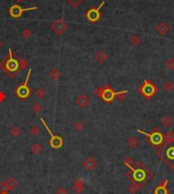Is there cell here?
Returning <instances> with one entry per match:
<instances>
[{
    "mask_svg": "<svg viewBox=\"0 0 174 194\" xmlns=\"http://www.w3.org/2000/svg\"><path fill=\"white\" fill-rule=\"evenodd\" d=\"M165 67L167 69H170V70H174V59L173 58H170L168 59L165 62Z\"/></svg>",
    "mask_w": 174,
    "mask_h": 194,
    "instance_id": "obj_29",
    "label": "cell"
},
{
    "mask_svg": "<svg viewBox=\"0 0 174 194\" xmlns=\"http://www.w3.org/2000/svg\"><path fill=\"white\" fill-rule=\"evenodd\" d=\"M41 122L43 123V125L45 126V128L47 129L48 133L51 135V139H50V145L53 149H59V147H61L62 144H63V141H62V138L60 137V136H57V135H54L51 132V130L49 129V127L47 126V124H46V122L44 121L43 118H41Z\"/></svg>",
    "mask_w": 174,
    "mask_h": 194,
    "instance_id": "obj_4",
    "label": "cell"
},
{
    "mask_svg": "<svg viewBox=\"0 0 174 194\" xmlns=\"http://www.w3.org/2000/svg\"><path fill=\"white\" fill-rule=\"evenodd\" d=\"M168 180H165L163 182V184L159 185L156 187L154 190V194H168V189H167V186H168Z\"/></svg>",
    "mask_w": 174,
    "mask_h": 194,
    "instance_id": "obj_16",
    "label": "cell"
},
{
    "mask_svg": "<svg viewBox=\"0 0 174 194\" xmlns=\"http://www.w3.org/2000/svg\"><path fill=\"white\" fill-rule=\"evenodd\" d=\"M161 124L164 127L169 128L170 126H171V118H170L169 116H164L161 119Z\"/></svg>",
    "mask_w": 174,
    "mask_h": 194,
    "instance_id": "obj_22",
    "label": "cell"
},
{
    "mask_svg": "<svg viewBox=\"0 0 174 194\" xmlns=\"http://www.w3.org/2000/svg\"><path fill=\"white\" fill-rule=\"evenodd\" d=\"M72 191L76 194H80L85 190V182L81 179L77 178L72 183Z\"/></svg>",
    "mask_w": 174,
    "mask_h": 194,
    "instance_id": "obj_11",
    "label": "cell"
},
{
    "mask_svg": "<svg viewBox=\"0 0 174 194\" xmlns=\"http://www.w3.org/2000/svg\"><path fill=\"white\" fill-rule=\"evenodd\" d=\"M53 28H54V31L56 32L57 34L59 35H61L63 32L65 31V28H66V24L63 23L62 20H57V21H55L54 24H53Z\"/></svg>",
    "mask_w": 174,
    "mask_h": 194,
    "instance_id": "obj_15",
    "label": "cell"
},
{
    "mask_svg": "<svg viewBox=\"0 0 174 194\" xmlns=\"http://www.w3.org/2000/svg\"><path fill=\"white\" fill-rule=\"evenodd\" d=\"M32 32L30 31V30H24L23 31V37L24 38H26V39H29V38H31L32 37Z\"/></svg>",
    "mask_w": 174,
    "mask_h": 194,
    "instance_id": "obj_35",
    "label": "cell"
},
{
    "mask_svg": "<svg viewBox=\"0 0 174 194\" xmlns=\"http://www.w3.org/2000/svg\"><path fill=\"white\" fill-rule=\"evenodd\" d=\"M76 104L81 109H85V108H87L90 105V99H89L88 96L86 95H80L79 98L76 99Z\"/></svg>",
    "mask_w": 174,
    "mask_h": 194,
    "instance_id": "obj_13",
    "label": "cell"
},
{
    "mask_svg": "<svg viewBox=\"0 0 174 194\" xmlns=\"http://www.w3.org/2000/svg\"><path fill=\"white\" fill-rule=\"evenodd\" d=\"M2 194H6V193H2Z\"/></svg>",
    "mask_w": 174,
    "mask_h": 194,
    "instance_id": "obj_38",
    "label": "cell"
},
{
    "mask_svg": "<svg viewBox=\"0 0 174 194\" xmlns=\"http://www.w3.org/2000/svg\"><path fill=\"white\" fill-rule=\"evenodd\" d=\"M31 150L34 154H39V153H41L42 152H43V147H42V145L40 144V143L36 142L31 146Z\"/></svg>",
    "mask_w": 174,
    "mask_h": 194,
    "instance_id": "obj_20",
    "label": "cell"
},
{
    "mask_svg": "<svg viewBox=\"0 0 174 194\" xmlns=\"http://www.w3.org/2000/svg\"><path fill=\"white\" fill-rule=\"evenodd\" d=\"M141 42V39L140 38V36L137 35V34H136V35H133V37H131V39H130V43H131V44H133V46H137Z\"/></svg>",
    "mask_w": 174,
    "mask_h": 194,
    "instance_id": "obj_28",
    "label": "cell"
},
{
    "mask_svg": "<svg viewBox=\"0 0 174 194\" xmlns=\"http://www.w3.org/2000/svg\"><path fill=\"white\" fill-rule=\"evenodd\" d=\"M164 140H165V143H171L174 141V133L172 131L167 132L166 135L164 136Z\"/></svg>",
    "mask_w": 174,
    "mask_h": 194,
    "instance_id": "obj_23",
    "label": "cell"
},
{
    "mask_svg": "<svg viewBox=\"0 0 174 194\" xmlns=\"http://www.w3.org/2000/svg\"><path fill=\"white\" fill-rule=\"evenodd\" d=\"M131 172H133V181H137V182H141L146 179V171H144L143 169H137V170H133V167H128Z\"/></svg>",
    "mask_w": 174,
    "mask_h": 194,
    "instance_id": "obj_10",
    "label": "cell"
},
{
    "mask_svg": "<svg viewBox=\"0 0 174 194\" xmlns=\"http://www.w3.org/2000/svg\"><path fill=\"white\" fill-rule=\"evenodd\" d=\"M137 131L140 132L141 134H144L145 136H147L150 143L152 145H154L155 147L160 146L163 143V141H164V135L160 131H153L152 133H147V132H144L143 130H140V129H137Z\"/></svg>",
    "mask_w": 174,
    "mask_h": 194,
    "instance_id": "obj_1",
    "label": "cell"
},
{
    "mask_svg": "<svg viewBox=\"0 0 174 194\" xmlns=\"http://www.w3.org/2000/svg\"><path fill=\"white\" fill-rule=\"evenodd\" d=\"M32 110H33V112H34V113L40 114V113L42 112V111H43V106H42L41 104L36 103V104H34L33 107H32Z\"/></svg>",
    "mask_w": 174,
    "mask_h": 194,
    "instance_id": "obj_27",
    "label": "cell"
},
{
    "mask_svg": "<svg viewBox=\"0 0 174 194\" xmlns=\"http://www.w3.org/2000/svg\"><path fill=\"white\" fill-rule=\"evenodd\" d=\"M97 161H96L95 159H93V157H87L86 160L84 161V163H83V166L87 169L88 171H93L95 170L96 168H97Z\"/></svg>",
    "mask_w": 174,
    "mask_h": 194,
    "instance_id": "obj_12",
    "label": "cell"
},
{
    "mask_svg": "<svg viewBox=\"0 0 174 194\" xmlns=\"http://www.w3.org/2000/svg\"><path fill=\"white\" fill-rule=\"evenodd\" d=\"M121 93L122 92H118V93L113 92V89L110 88L109 85H106L105 88H103V91H102V94H101L100 98L103 101H105L106 103H110V102H112L114 99H116L117 97L121 94Z\"/></svg>",
    "mask_w": 174,
    "mask_h": 194,
    "instance_id": "obj_3",
    "label": "cell"
},
{
    "mask_svg": "<svg viewBox=\"0 0 174 194\" xmlns=\"http://www.w3.org/2000/svg\"><path fill=\"white\" fill-rule=\"evenodd\" d=\"M38 7H30V8H23L20 5H12L9 9V13L12 17H20L23 14L24 11L28 10H36Z\"/></svg>",
    "mask_w": 174,
    "mask_h": 194,
    "instance_id": "obj_7",
    "label": "cell"
},
{
    "mask_svg": "<svg viewBox=\"0 0 174 194\" xmlns=\"http://www.w3.org/2000/svg\"><path fill=\"white\" fill-rule=\"evenodd\" d=\"M1 46H2V43H1V42H0V48H1Z\"/></svg>",
    "mask_w": 174,
    "mask_h": 194,
    "instance_id": "obj_37",
    "label": "cell"
},
{
    "mask_svg": "<svg viewBox=\"0 0 174 194\" xmlns=\"http://www.w3.org/2000/svg\"><path fill=\"white\" fill-rule=\"evenodd\" d=\"M95 59L97 62L99 63H104L106 60H107V54L104 51H99L95 56Z\"/></svg>",
    "mask_w": 174,
    "mask_h": 194,
    "instance_id": "obj_17",
    "label": "cell"
},
{
    "mask_svg": "<svg viewBox=\"0 0 174 194\" xmlns=\"http://www.w3.org/2000/svg\"><path fill=\"white\" fill-rule=\"evenodd\" d=\"M168 31H169L168 24H167L166 23H164V21H161V23H159L158 26L156 27V32H157V33L160 36L166 35L167 33H168Z\"/></svg>",
    "mask_w": 174,
    "mask_h": 194,
    "instance_id": "obj_14",
    "label": "cell"
},
{
    "mask_svg": "<svg viewBox=\"0 0 174 194\" xmlns=\"http://www.w3.org/2000/svg\"><path fill=\"white\" fill-rule=\"evenodd\" d=\"M105 4V1H103L100 5H99L98 8H91L89 11L87 12V17L88 19L92 21V23H96L100 19L101 17V13H100V9L103 7V5Z\"/></svg>",
    "mask_w": 174,
    "mask_h": 194,
    "instance_id": "obj_6",
    "label": "cell"
},
{
    "mask_svg": "<svg viewBox=\"0 0 174 194\" xmlns=\"http://www.w3.org/2000/svg\"><path fill=\"white\" fill-rule=\"evenodd\" d=\"M9 55H10V58L7 60V62H6V69L10 71V72H15L20 68V62L12 57L11 50L10 49H9Z\"/></svg>",
    "mask_w": 174,
    "mask_h": 194,
    "instance_id": "obj_9",
    "label": "cell"
},
{
    "mask_svg": "<svg viewBox=\"0 0 174 194\" xmlns=\"http://www.w3.org/2000/svg\"><path fill=\"white\" fill-rule=\"evenodd\" d=\"M69 1L72 3H73V4H76V3H79L80 1V0H69Z\"/></svg>",
    "mask_w": 174,
    "mask_h": 194,
    "instance_id": "obj_36",
    "label": "cell"
},
{
    "mask_svg": "<svg viewBox=\"0 0 174 194\" xmlns=\"http://www.w3.org/2000/svg\"><path fill=\"white\" fill-rule=\"evenodd\" d=\"M159 152H164L165 157L170 161H174V141L171 143H165Z\"/></svg>",
    "mask_w": 174,
    "mask_h": 194,
    "instance_id": "obj_8",
    "label": "cell"
},
{
    "mask_svg": "<svg viewBox=\"0 0 174 194\" xmlns=\"http://www.w3.org/2000/svg\"><path fill=\"white\" fill-rule=\"evenodd\" d=\"M138 144H140V142H138L137 139L134 137H129L126 140V145L128 146L129 149H137Z\"/></svg>",
    "mask_w": 174,
    "mask_h": 194,
    "instance_id": "obj_18",
    "label": "cell"
},
{
    "mask_svg": "<svg viewBox=\"0 0 174 194\" xmlns=\"http://www.w3.org/2000/svg\"><path fill=\"white\" fill-rule=\"evenodd\" d=\"M6 185H7V187L9 190H13V189H15L17 187V182L15 179H13V178H7L6 179Z\"/></svg>",
    "mask_w": 174,
    "mask_h": 194,
    "instance_id": "obj_19",
    "label": "cell"
},
{
    "mask_svg": "<svg viewBox=\"0 0 174 194\" xmlns=\"http://www.w3.org/2000/svg\"><path fill=\"white\" fill-rule=\"evenodd\" d=\"M30 132H31V134H33V135H38L40 133V128L36 126V125H33V126H31L30 128Z\"/></svg>",
    "mask_w": 174,
    "mask_h": 194,
    "instance_id": "obj_32",
    "label": "cell"
},
{
    "mask_svg": "<svg viewBox=\"0 0 174 194\" xmlns=\"http://www.w3.org/2000/svg\"><path fill=\"white\" fill-rule=\"evenodd\" d=\"M35 95H36V97H37L39 100L45 99V97H46V91H45V88H39L37 91H36V93H35Z\"/></svg>",
    "mask_w": 174,
    "mask_h": 194,
    "instance_id": "obj_21",
    "label": "cell"
},
{
    "mask_svg": "<svg viewBox=\"0 0 174 194\" xmlns=\"http://www.w3.org/2000/svg\"><path fill=\"white\" fill-rule=\"evenodd\" d=\"M141 185H138V184H137V183H134L133 182V184H131L129 187H128V191L130 192V193H137L138 190L141 189Z\"/></svg>",
    "mask_w": 174,
    "mask_h": 194,
    "instance_id": "obj_26",
    "label": "cell"
},
{
    "mask_svg": "<svg viewBox=\"0 0 174 194\" xmlns=\"http://www.w3.org/2000/svg\"><path fill=\"white\" fill-rule=\"evenodd\" d=\"M49 76H50L52 80H57L60 77V72L57 69H53L50 71V73H49Z\"/></svg>",
    "mask_w": 174,
    "mask_h": 194,
    "instance_id": "obj_25",
    "label": "cell"
},
{
    "mask_svg": "<svg viewBox=\"0 0 174 194\" xmlns=\"http://www.w3.org/2000/svg\"><path fill=\"white\" fill-rule=\"evenodd\" d=\"M164 89L166 92H172L174 89V84L172 81H166L164 84Z\"/></svg>",
    "mask_w": 174,
    "mask_h": 194,
    "instance_id": "obj_30",
    "label": "cell"
},
{
    "mask_svg": "<svg viewBox=\"0 0 174 194\" xmlns=\"http://www.w3.org/2000/svg\"><path fill=\"white\" fill-rule=\"evenodd\" d=\"M8 187H7V185H6V183L5 182H2V183H0V193H6L8 191Z\"/></svg>",
    "mask_w": 174,
    "mask_h": 194,
    "instance_id": "obj_33",
    "label": "cell"
},
{
    "mask_svg": "<svg viewBox=\"0 0 174 194\" xmlns=\"http://www.w3.org/2000/svg\"><path fill=\"white\" fill-rule=\"evenodd\" d=\"M31 72H32V70L30 69V70H29V72H28L27 78H26V81H24V84H23L22 85H20V87L17 88V89H16V95L19 96L20 98H22V99L27 98V97H29V95H30V88L28 87V81H29V78H30Z\"/></svg>",
    "mask_w": 174,
    "mask_h": 194,
    "instance_id": "obj_5",
    "label": "cell"
},
{
    "mask_svg": "<svg viewBox=\"0 0 174 194\" xmlns=\"http://www.w3.org/2000/svg\"><path fill=\"white\" fill-rule=\"evenodd\" d=\"M73 127H74V129H76V131H81V130H84V129H85V124L81 121H77V122L74 123Z\"/></svg>",
    "mask_w": 174,
    "mask_h": 194,
    "instance_id": "obj_31",
    "label": "cell"
},
{
    "mask_svg": "<svg viewBox=\"0 0 174 194\" xmlns=\"http://www.w3.org/2000/svg\"><path fill=\"white\" fill-rule=\"evenodd\" d=\"M67 189L65 187H63V186H59V187L56 189L55 191V194H67Z\"/></svg>",
    "mask_w": 174,
    "mask_h": 194,
    "instance_id": "obj_34",
    "label": "cell"
},
{
    "mask_svg": "<svg viewBox=\"0 0 174 194\" xmlns=\"http://www.w3.org/2000/svg\"><path fill=\"white\" fill-rule=\"evenodd\" d=\"M20 133H22V131H20V127H17V126H13L11 129H10V134H11L13 137H20Z\"/></svg>",
    "mask_w": 174,
    "mask_h": 194,
    "instance_id": "obj_24",
    "label": "cell"
},
{
    "mask_svg": "<svg viewBox=\"0 0 174 194\" xmlns=\"http://www.w3.org/2000/svg\"><path fill=\"white\" fill-rule=\"evenodd\" d=\"M140 92L145 98L149 99L155 96V94L157 93V88H156V85L150 80H145L143 85H141L140 88Z\"/></svg>",
    "mask_w": 174,
    "mask_h": 194,
    "instance_id": "obj_2",
    "label": "cell"
}]
</instances>
